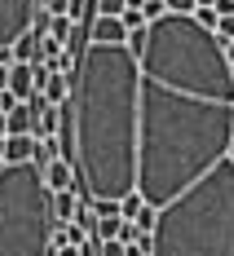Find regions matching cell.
I'll list each match as a JSON object with an SVG mask.
<instances>
[{
  "label": "cell",
  "instance_id": "cell-5",
  "mask_svg": "<svg viewBox=\"0 0 234 256\" xmlns=\"http://www.w3.org/2000/svg\"><path fill=\"white\" fill-rule=\"evenodd\" d=\"M36 0H0V49H9V44H18L26 36V26L36 18Z\"/></svg>",
  "mask_w": 234,
  "mask_h": 256
},
{
  "label": "cell",
  "instance_id": "cell-1",
  "mask_svg": "<svg viewBox=\"0 0 234 256\" xmlns=\"http://www.w3.org/2000/svg\"><path fill=\"white\" fill-rule=\"evenodd\" d=\"M234 146V71L190 14L146 26L137 53V194L168 208Z\"/></svg>",
  "mask_w": 234,
  "mask_h": 256
},
{
  "label": "cell",
  "instance_id": "cell-13",
  "mask_svg": "<svg viewBox=\"0 0 234 256\" xmlns=\"http://www.w3.org/2000/svg\"><path fill=\"white\" fill-rule=\"evenodd\" d=\"M49 36L66 49V44H71V36H76V22H71V18H49Z\"/></svg>",
  "mask_w": 234,
  "mask_h": 256
},
{
  "label": "cell",
  "instance_id": "cell-3",
  "mask_svg": "<svg viewBox=\"0 0 234 256\" xmlns=\"http://www.w3.org/2000/svg\"><path fill=\"white\" fill-rule=\"evenodd\" d=\"M150 256H234V164L221 159L186 194L159 208Z\"/></svg>",
  "mask_w": 234,
  "mask_h": 256
},
{
  "label": "cell",
  "instance_id": "cell-10",
  "mask_svg": "<svg viewBox=\"0 0 234 256\" xmlns=\"http://www.w3.org/2000/svg\"><path fill=\"white\" fill-rule=\"evenodd\" d=\"M36 137H4V164H31Z\"/></svg>",
  "mask_w": 234,
  "mask_h": 256
},
{
  "label": "cell",
  "instance_id": "cell-9",
  "mask_svg": "<svg viewBox=\"0 0 234 256\" xmlns=\"http://www.w3.org/2000/svg\"><path fill=\"white\" fill-rule=\"evenodd\" d=\"M76 212H80L76 190H58V194H53V226H66V221H76Z\"/></svg>",
  "mask_w": 234,
  "mask_h": 256
},
{
  "label": "cell",
  "instance_id": "cell-2",
  "mask_svg": "<svg viewBox=\"0 0 234 256\" xmlns=\"http://www.w3.org/2000/svg\"><path fill=\"white\" fill-rule=\"evenodd\" d=\"M58 137L88 199L120 204L137 190V58L128 44H84Z\"/></svg>",
  "mask_w": 234,
  "mask_h": 256
},
{
  "label": "cell",
  "instance_id": "cell-17",
  "mask_svg": "<svg viewBox=\"0 0 234 256\" xmlns=\"http://www.w3.org/2000/svg\"><path fill=\"white\" fill-rule=\"evenodd\" d=\"M212 36H216L221 44H230V40H234V14H221V22H216V31H212Z\"/></svg>",
  "mask_w": 234,
  "mask_h": 256
},
{
  "label": "cell",
  "instance_id": "cell-21",
  "mask_svg": "<svg viewBox=\"0 0 234 256\" xmlns=\"http://www.w3.org/2000/svg\"><path fill=\"white\" fill-rule=\"evenodd\" d=\"M102 256H128V248H124V243H115V238H110V243H102Z\"/></svg>",
  "mask_w": 234,
  "mask_h": 256
},
{
  "label": "cell",
  "instance_id": "cell-28",
  "mask_svg": "<svg viewBox=\"0 0 234 256\" xmlns=\"http://www.w3.org/2000/svg\"><path fill=\"white\" fill-rule=\"evenodd\" d=\"M226 159H230V164H234V146H230V154H226Z\"/></svg>",
  "mask_w": 234,
  "mask_h": 256
},
{
  "label": "cell",
  "instance_id": "cell-19",
  "mask_svg": "<svg viewBox=\"0 0 234 256\" xmlns=\"http://www.w3.org/2000/svg\"><path fill=\"white\" fill-rule=\"evenodd\" d=\"M120 22L128 26V31H142V26H146V18H142V9H124V14H120Z\"/></svg>",
  "mask_w": 234,
  "mask_h": 256
},
{
  "label": "cell",
  "instance_id": "cell-6",
  "mask_svg": "<svg viewBox=\"0 0 234 256\" xmlns=\"http://www.w3.org/2000/svg\"><path fill=\"white\" fill-rule=\"evenodd\" d=\"M88 44H128V26L120 18H88Z\"/></svg>",
  "mask_w": 234,
  "mask_h": 256
},
{
  "label": "cell",
  "instance_id": "cell-11",
  "mask_svg": "<svg viewBox=\"0 0 234 256\" xmlns=\"http://www.w3.org/2000/svg\"><path fill=\"white\" fill-rule=\"evenodd\" d=\"M40 93H44V102H49V106H66V102H71V76H49Z\"/></svg>",
  "mask_w": 234,
  "mask_h": 256
},
{
  "label": "cell",
  "instance_id": "cell-18",
  "mask_svg": "<svg viewBox=\"0 0 234 256\" xmlns=\"http://www.w3.org/2000/svg\"><path fill=\"white\" fill-rule=\"evenodd\" d=\"M164 14H168V9H164V0H146V4H142V18H146V26L159 22Z\"/></svg>",
  "mask_w": 234,
  "mask_h": 256
},
{
  "label": "cell",
  "instance_id": "cell-24",
  "mask_svg": "<svg viewBox=\"0 0 234 256\" xmlns=\"http://www.w3.org/2000/svg\"><path fill=\"white\" fill-rule=\"evenodd\" d=\"M0 93H9V66H0Z\"/></svg>",
  "mask_w": 234,
  "mask_h": 256
},
{
  "label": "cell",
  "instance_id": "cell-14",
  "mask_svg": "<svg viewBox=\"0 0 234 256\" xmlns=\"http://www.w3.org/2000/svg\"><path fill=\"white\" fill-rule=\"evenodd\" d=\"M155 221H159V208H150V204H146L142 212H137V216H132V226H137L142 234H150V230H155Z\"/></svg>",
  "mask_w": 234,
  "mask_h": 256
},
{
  "label": "cell",
  "instance_id": "cell-23",
  "mask_svg": "<svg viewBox=\"0 0 234 256\" xmlns=\"http://www.w3.org/2000/svg\"><path fill=\"white\" fill-rule=\"evenodd\" d=\"M212 9H216V14H234V0H216Z\"/></svg>",
  "mask_w": 234,
  "mask_h": 256
},
{
  "label": "cell",
  "instance_id": "cell-12",
  "mask_svg": "<svg viewBox=\"0 0 234 256\" xmlns=\"http://www.w3.org/2000/svg\"><path fill=\"white\" fill-rule=\"evenodd\" d=\"M9 49H14V62H26V66H31V62H40V40H36L31 31H26L18 44H9Z\"/></svg>",
  "mask_w": 234,
  "mask_h": 256
},
{
  "label": "cell",
  "instance_id": "cell-26",
  "mask_svg": "<svg viewBox=\"0 0 234 256\" xmlns=\"http://www.w3.org/2000/svg\"><path fill=\"white\" fill-rule=\"evenodd\" d=\"M221 53H226V62L234 66V40H230V44H221Z\"/></svg>",
  "mask_w": 234,
  "mask_h": 256
},
{
  "label": "cell",
  "instance_id": "cell-15",
  "mask_svg": "<svg viewBox=\"0 0 234 256\" xmlns=\"http://www.w3.org/2000/svg\"><path fill=\"white\" fill-rule=\"evenodd\" d=\"M142 208H146V199H142V194H137V190H132L128 199H120V216H124V221H132V216H137V212H142Z\"/></svg>",
  "mask_w": 234,
  "mask_h": 256
},
{
  "label": "cell",
  "instance_id": "cell-7",
  "mask_svg": "<svg viewBox=\"0 0 234 256\" xmlns=\"http://www.w3.org/2000/svg\"><path fill=\"white\" fill-rule=\"evenodd\" d=\"M40 172H44L49 194H58V190H76V168H71V159H53L49 168H40Z\"/></svg>",
  "mask_w": 234,
  "mask_h": 256
},
{
  "label": "cell",
  "instance_id": "cell-8",
  "mask_svg": "<svg viewBox=\"0 0 234 256\" xmlns=\"http://www.w3.org/2000/svg\"><path fill=\"white\" fill-rule=\"evenodd\" d=\"M9 93H14V102H31L36 98V76H31L26 62H14L9 66Z\"/></svg>",
  "mask_w": 234,
  "mask_h": 256
},
{
  "label": "cell",
  "instance_id": "cell-22",
  "mask_svg": "<svg viewBox=\"0 0 234 256\" xmlns=\"http://www.w3.org/2000/svg\"><path fill=\"white\" fill-rule=\"evenodd\" d=\"M14 106H18V102H14V93H0V115H9Z\"/></svg>",
  "mask_w": 234,
  "mask_h": 256
},
{
  "label": "cell",
  "instance_id": "cell-4",
  "mask_svg": "<svg viewBox=\"0 0 234 256\" xmlns=\"http://www.w3.org/2000/svg\"><path fill=\"white\" fill-rule=\"evenodd\" d=\"M53 252V194L36 164L0 168V256Z\"/></svg>",
  "mask_w": 234,
  "mask_h": 256
},
{
  "label": "cell",
  "instance_id": "cell-25",
  "mask_svg": "<svg viewBox=\"0 0 234 256\" xmlns=\"http://www.w3.org/2000/svg\"><path fill=\"white\" fill-rule=\"evenodd\" d=\"M53 256H80V248H53Z\"/></svg>",
  "mask_w": 234,
  "mask_h": 256
},
{
  "label": "cell",
  "instance_id": "cell-27",
  "mask_svg": "<svg viewBox=\"0 0 234 256\" xmlns=\"http://www.w3.org/2000/svg\"><path fill=\"white\" fill-rule=\"evenodd\" d=\"M0 137H9V115H0Z\"/></svg>",
  "mask_w": 234,
  "mask_h": 256
},
{
  "label": "cell",
  "instance_id": "cell-20",
  "mask_svg": "<svg viewBox=\"0 0 234 256\" xmlns=\"http://www.w3.org/2000/svg\"><path fill=\"white\" fill-rule=\"evenodd\" d=\"M194 4H199V0H164L168 14H194Z\"/></svg>",
  "mask_w": 234,
  "mask_h": 256
},
{
  "label": "cell",
  "instance_id": "cell-16",
  "mask_svg": "<svg viewBox=\"0 0 234 256\" xmlns=\"http://www.w3.org/2000/svg\"><path fill=\"white\" fill-rule=\"evenodd\" d=\"M190 18H194V22L204 26V31H216V22H221V14H216V9H194Z\"/></svg>",
  "mask_w": 234,
  "mask_h": 256
}]
</instances>
